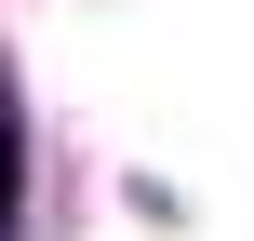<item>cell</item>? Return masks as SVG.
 <instances>
[{
  "mask_svg": "<svg viewBox=\"0 0 254 241\" xmlns=\"http://www.w3.org/2000/svg\"><path fill=\"white\" fill-rule=\"evenodd\" d=\"M13 201H27V121H13V80H0V228H13Z\"/></svg>",
  "mask_w": 254,
  "mask_h": 241,
  "instance_id": "1",
  "label": "cell"
}]
</instances>
